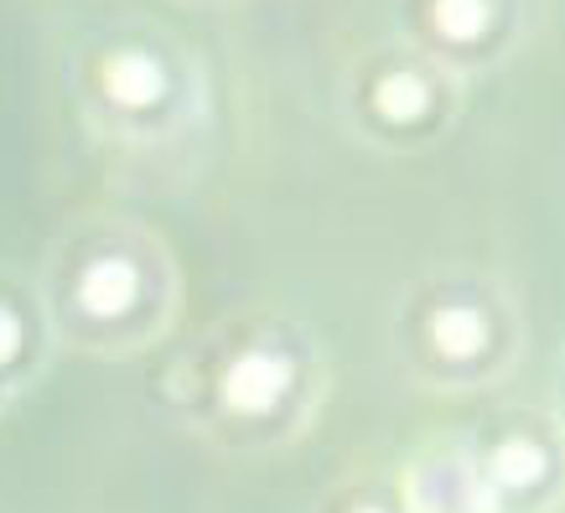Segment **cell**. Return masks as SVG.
Returning a JSON list of instances; mask_svg holds the SVG:
<instances>
[{
  "mask_svg": "<svg viewBox=\"0 0 565 513\" xmlns=\"http://www.w3.org/2000/svg\"><path fill=\"white\" fill-rule=\"evenodd\" d=\"M151 270L140 265L130 239H84V249L73 255V265L52 291L68 307V332L78 338H136L140 307L151 296Z\"/></svg>",
  "mask_w": 565,
  "mask_h": 513,
  "instance_id": "6da1fadb",
  "label": "cell"
},
{
  "mask_svg": "<svg viewBox=\"0 0 565 513\" xmlns=\"http://www.w3.org/2000/svg\"><path fill=\"white\" fill-rule=\"evenodd\" d=\"M301 374L307 368H301V359H296L291 348L249 338L244 348H234L218 363V374L207 378V394H213L218 415H234V420L255 426V420L280 415L301 394Z\"/></svg>",
  "mask_w": 565,
  "mask_h": 513,
  "instance_id": "7a4b0ae2",
  "label": "cell"
},
{
  "mask_svg": "<svg viewBox=\"0 0 565 513\" xmlns=\"http://www.w3.org/2000/svg\"><path fill=\"white\" fill-rule=\"evenodd\" d=\"M94 88L104 94V104H115L120 115H151L156 104L172 94V68L140 42L99 52L94 63Z\"/></svg>",
  "mask_w": 565,
  "mask_h": 513,
  "instance_id": "3957f363",
  "label": "cell"
},
{
  "mask_svg": "<svg viewBox=\"0 0 565 513\" xmlns=\"http://www.w3.org/2000/svg\"><path fill=\"white\" fill-rule=\"evenodd\" d=\"M420 338L441 363L451 368H472V363L488 359V348L498 338L493 311L472 301V296H451V301H436V307L420 317Z\"/></svg>",
  "mask_w": 565,
  "mask_h": 513,
  "instance_id": "277c9868",
  "label": "cell"
},
{
  "mask_svg": "<svg viewBox=\"0 0 565 513\" xmlns=\"http://www.w3.org/2000/svg\"><path fill=\"white\" fill-rule=\"evenodd\" d=\"M545 462H550L545 446L534 436H503L478 457V478L493 493V503H503L509 493H524V488L545 478Z\"/></svg>",
  "mask_w": 565,
  "mask_h": 513,
  "instance_id": "5b68a950",
  "label": "cell"
},
{
  "mask_svg": "<svg viewBox=\"0 0 565 513\" xmlns=\"http://www.w3.org/2000/svg\"><path fill=\"white\" fill-rule=\"evenodd\" d=\"M369 104H374V115L384 125H420L430 115V104H436V88L420 68H390L374 78Z\"/></svg>",
  "mask_w": 565,
  "mask_h": 513,
  "instance_id": "8992f818",
  "label": "cell"
},
{
  "mask_svg": "<svg viewBox=\"0 0 565 513\" xmlns=\"http://www.w3.org/2000/svg\"><path fill=\"white\" fill-rule=\"evenodd\" d=\"M426 21L446 47H472V42H482L493 32L498 6H488V0H441V6L426 11Z\"/></svg>",
  "mask_w": 565,
  "mask_h": 513,
  "instance_id": "52a82bcc",
  "label": "cell"
},
{
  "mask_svg": "<svg viewBox=\"0 0 565 513\" xmlns=\"http://www.w3.org/2000/svg\"><path fill=\"white\" fill-rule=\"evenodd\" d=\"M21 363H26V317L0 291V384L17 374Z\"/></svg>",
  "mask_w": 565,
  "mask_h": 513,
  "instance_id": "ba28073f",
  "label": "cell"
},
{
  "mask_svg": "<svg viewBox=\"0 0 565 513\" xmlns=\"http://www.w3.org/2000/svg\"><path fill=\"white\" fill-rule=\"evenodd\" d=\"M348 513H399V509H390V503H353Z\"/></svg>",
  "mask_w": 565,
  "mask_h": 513,
  "instance_id": "9c48e42d",
  "label": "cell"
}]
</instances>
